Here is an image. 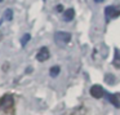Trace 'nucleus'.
Listing matches in <instances>:
<instances>
[{"label":"nucleus","instance_id":"f257e3e1","mask_svg":"<svg viewBox=\"0 0 120 115\" xmlns=\"http://www.w3.org/2000/svg\"><path fill=\"white\" fill-rule=\"evenodd\" d=\"M0 109L7 114H13L14 112V98L12 94H4L0 98Z\"/></svg>","mask_w":120,"mask_h":115},{"label":"nucleus","instance_id":"f03ea898","mask_svg":"<svg viewBox=\"0 0 120 115\" xmlns=\"http://www.w3.org/2000/svg\"><path fill=\"white\" fill-rule=\"evenodd\" d=\"M119 14H120V5H110V7H106V9H105L106 21L116 18Z\"/></svg>","mask_w":120,"mask_h":115},{"label":"nucleus","instance_id":"7ed1b4c3","mask_svg":"<svg viewBox=\"0 0 120 115\" xmlns=\"http://www.w3.org/2000/svg\"><path fill=\"white\" fill-rule=\"evenodd\" d=\"M54 40L58 45H66L67 43H70L71 35L68 32H65V31H58L54 35Z\"/></svg>","mask_w":120,"mask_h":115},{"label":"nucleus","instance_id":"20e7f679","mask_svg":"<svg viewBox=\"0 0 120 115\" xmlns=\"http://www.w3.org/2000/svg\"><path fill=\"white\" fill-rule=\"evenodd\" d=\"M48 58H49V49H48L47 47H41L36 53V60L39 61V62H44Z\"/></svg>","mask_w":120,"mask_h":115},{"label":"nucleus","instance_id":"39448f33","mask_svg":"<svg viewBox=\"0 0 120 115\" xmlns=\"http://www.w3.org/2000/svg\"><path fill=\"white\" fill-rule=\"evenodd\" d=\"M103 94H105V89L101 85H98V84H94L90 88V96L94 97V98H101Z\"/></svg>","mask_w":120,"mask_h":115},{"label":"nucleus","instance_id":"423d86ee","mask_svg":"<svg viewBox=\"0 0 120 115\" xmlns=\"http://www.w3.org/2000/svg\"><path fill=\"white\" fill-rule=\"evenodd\" d=\"M109 101L111 102L115 107H119V109H120V93L109 94Z\"/></svg>","mask_w":120,"mask_h":115},{"label":"nucleus","instance_id":"0eeeda50","mask_svg":"<svg viewBox=\"0 0 120 115\" xmlns=\"http://www.w3.org/2000/svg\"><path fill=\"white\" fill-rule=\"evenodd\" d=\"M74 17H75V11H74L72 8H70V9H67V11H65L63 12V21L65 22H70V21H72L74 19Z\"/></svg>","mask_w":120,"mask_h":115},{"label":"nucleus","instance_id":"6e6552de","mask_svg":"<svg viewBox=\"0 0 120 115\" xmlns=\"http://www.w3.org/2000/svg\"><path fill=\"white\" fill-rule=\"evenodd\" d=\"M61 73V67L60 66H52L49 70V75L52 76V78H56V76H58V74Z\"/></svg>","mask_w":120,"mask_h":115},{"label":"nucleus","instance_id":"1a4fd4ad","mask_svg":"<svg viewBox=\"0 0 120 115\" xmlns=\"http://www.w3.org/2000/svg\"><path fill=\"white\" fill-rule=\"evenodd\" d=\"M112 65H114L115 67L120 69V56H119V49H115V60H114V62H112Z\"/></svg>","mask_w":120,"mask_h":115},{"label":"nucleus","instance_id":"9d476101","mask_svg":"<svg viewBox=\"0 0 120 115\" xmlns=\"http://www.w3.org/2000/svg\"><path fill=\"white\" fill-rule=\"evenodd\" d=\"M12 18H13V11H12V9H7V11L4 12V19L12 21Z\"/></svg>","mask_w":120,"mask_h":115},{"label":"nucleus","instance_id":"9b49d317","mask_svg":"<svg viewBox=\"0 0 120 115\" xmlns=\"http://www.w3.org/2000/svg\"><path fill=\"white\" fill-rule=\"evenodd\" d=\"M30 39H31V35H30V34H25L23 36H22V39H21V44H22V47H25V45H26L27 43L30 42Z\"/></svg>","mask_w":120,"mask_h":115},{"label":"nucleus","instance_id":"f8f14e48","mask_svg":"<svg viewBox=\"0 0 120 115\" xmlns=\"http://www.w3.org/2000/svg\"><path fill=\"white\" fill-rule=\"evenodd\" d=\"M84 114H85V109H84V107H80V109H76L71 115H84Z\"/></svg>","mask_w":120,"mask_h":115},{"label":"nucleus","instance_id":"ddd939ff","mask_svg":"<svg viewBox=\"0 0 120 115\" xmlns=\"http://www.w3.org/2000/svg\"><path fill=\"white\" fill-rule=\"evenodd\" d=\"M106 83H109V84H112L114 83V75H111V74H107L106 75Z\"/></svg>","mask_w":120,"mask_h":115},{"label":"nucleus","instance_id":"4468645a","mask_svg":"<svg viewBox=\"0 0 120 115\" xmlns=\"http://www.w3.org/2000/svg\"><path fill=\"white\" fill-rule=\"evenodd\" d=\"M56 9H57L58 12H62V11H63V7L61 5V4H58V5H57V8H56Z\"/></svg>","mask_w":120,"mask_h":115},{"label":"nucleus","instance_id":"2eb2a0df","mask_svg":"<svg viewBox=\"0 0 120 115\" xmlns=\"http://www.w3.org/2000/svg\"><path fill=\"white\" fill-rule=\"evenodd\" d=\"M99 1H103V0H99Z\"/></svg>","mask_w":120,"mask_h":115},{"label":"nucleus","instance_id":"dca6fc26","mask_svg":"<svg viewBox=\"0 0 120 115\" xmlns=\"http://www.w3.org/2000/svg\"><path fill=\"white\" fill-rule=\"evenodd\" d=\"M96 1H99V0H96Z\"/></svg>","mask_w":120,"mask_h":115},{"label":"nucleus","instance_id":"f3484780","mask_svg":"<svg viewBox=\"0 0 120 115\" xmlns=\"http://www.w3.org/2000/svg\"><path fill=\"white\" fill-rule=\"evenodd\" d=\"M0 1H3V0H0Z\"/></svg>","mask_w":120,"mask_h":115}]
</instances>
